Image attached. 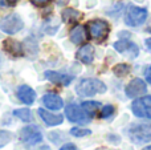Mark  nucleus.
Segmentation results:
<instances>
[{"label": "nucleus", "instance_id": "1", "mask_svg": "<svg viewBox=\"0 0 151 150\" xmlns=\"http://www.w3.org/2000/svg\"><path fill=\"white\" fill-rule=\"evenodd\" d=\"M76 92L81 97H91L94 94L106 92V85L97 79H83L76 87Z\"/></svg>", "mask_w": 151, "mask_h": 150}, {"label": "nucleus", "instance_id": "2", "mask_svg": "<svg viewBox=\"0 0 151 150\" xmlns=\"http://www.w3.org/2000/svg\"><path fill=\"white\" fill-rule=\"evenodd\" d=\"M129 138L134 144L151 142V124H134L127 129Z\"/></svg>", "mask_w": 151, "mask_h": 150}, {"label": "nucleus", "instance_id": "3", "mask_svg": "<svg viewBox=\"0 0 151 150\" xmlns=\"http://www.w3.org/2000/svg\"><path fill=\"white\" fill-rule=\"evenodd\" d=\"M147 11L137 5H129L125 13V23L129 27H139L146 21Z\"/></svg>", "mask_w": 151, "mask_h": 150}, {"label": "nucleus", "instance_id": "4", "mask_svg": "<svg viewBox=\"0 0 151 150\" xmlns=\"http://www.w3.org/2000/svg\"><path fill=\"white\" fill-rule=\"evenodd\" d=\"M24 27V23L21 20V17L17 13H11V15L5 16L0 20V29L4 33L8 35H15L19 31H21Z\"/></svg>", "mask_w": 151, "mask_h": 150}, {"label": "nucleus", "instance_id": "5", "mask_svg": "<svg viewBox=\"0 0 151 150\" xmlns=\"http://www.w3.org/2000/svg\"><path fill=\"white\" fill-rule=\"evenodd\" d=\"M133 113L139 118L151 120V96H145L135 100L131 105Z\"/></svg>", "mask_w": 151, "mask_h": 150}, {"label": "nucleus", "instance_id": "6", "mask_svg": "<svg viewBox=\"0 0 151 150\" xmlns=\"http://www.w3.org/2000/svg\"><path fill=\"white\" fill-rule=\"evenodd\" d=\"M88 29H89V35L91 39L102 41L104 39H106V36L109 35V24L104 20H93L88 24Z\"/></svg>", "mask_w": 151, "mask_h": 150}, {"label": "nucleus", "instance_id": "7", "mask_svg": "<svg viewBox=\"0 0 151 150\" xmlns=\"http://www.w3.org/2000/svg\"><path fill=\"white\" fill-rule=\"evenodd\" d=\"M20 140L25 145H36V144H40L42 141L41 130L37 126H35V125H28V126L21 129Z\"/></svg>", "mask_w": 151, "mask_h": 150}, {"label": "nucleus", "instance_id": "8", "mask_svg": "<svg viewBox=\"0 0 151 150\" xmlns=\"http://www.w3.org/2000/svg\"><path fill=\"white\" fill-rule=\"evenodd\" d=\"M65 114L70 122H77V124H86L90 121V116L83 110L82 106L70 104L65 108Z\"/></svg>", "mask_w": 151, "mask_h": 150}, {"label": "nucleus", "instance_id": "9", "mask_svg": "<svg viewBox=\"0 0 151 150\" xmlns=\"http://www.w3.org/2000/svg\"><path fill=\"white\" fill-rule=\"evenodd\" d=\"M125 92H126V96L130 98L139 97V96L145 94V93L147 92L146 82L142 79H134V80H131V82L126 87Z\"/></svg>", "mask_w": 151, "mask_h": 150}, {"label": "nucleus", "instance_id": "10", "mask_svg": "<svg viewBox=\"0 0 151 150\" xmlns=\"http://www.w3.org/2000/svg\"><path fill=\"white\" fill-rule=\"evenodd\" d=\"M114 48L119 53H126L129 57H137L139 53V49L134 43L127 41V40H121L114 44Z\"/></svg>", "mask_w": 151, "mask_h": 150}, {"label": "nucleus", "instance_id": "11", "mask_svg": "<svg viewBox=\"0 0 151 150\" xmlns=\"http://www.w3.org/2000/svg\"><path fill=\"white\" fill-rule=\"evenodd\" d=\"M37 113L40 114L42 121L47 125H49V126H57V125H60L61 122L64 121V117L61 116V114H52L50 112L45 110V109H41V108L37 110Z\"/></svg>", "mask_w": 151, "mask_h": 150}, {"label": "nucleus", "instance_id": "12", "mask_svg": "<svg viewBox=\"0 0 151 150\" xmlns=\"http://www.w3.org/2000/svg\"><path fill=\"white\" fill-rule=\"evenodd\" d=\"M42 104L50 110H58L64 106V101L60 96L53 94V93H48L42 97Z\"/></svg>", "mask_w": 151, "mask_h": 150}, {"label": "nucleus", "instance_id": "13", "mask_svg": "<svg viewBox=\"0 0 151 150\" xmlns=\"http://www.w3.org/2000/svg\"><path fill=\"white\" fill-rule=\"evenodd\" d=\"M45 77L49 81L55 82V84H60V85H69L73 81V76L69 74H63L58 72H53V71H47L45 72Z\"/></svg>", "mask_w": 151, "mask_h": 150}, {"label": "nucleus", "instance_id": "14", "mask_svg": "<svg viewBox=\"0 0 151 150\" xmlns=\"http://www.w3.org/2000/svg\"><path fill=\"white\" fill-rule=\"evenodd\" d=\"M17 97L20 98L24 104L31 105V104H33L35 98H36V93H35V90L32 89L31 87H28V85H21L17 89Z\"/></svg>", "mask_w": 151, "mask_h": 150}, {"label": "nucleus", "instance_id": "15", "mask_svg": "<svg viewBox=\"0 0 151 150\" xmlns=\"http://www.w3.org/2000/svg\"><path fill=\"white\" fill-rule=\"evenodd\" d=\"M77 58L83 64H91L94 58V48L90 44L81 47L77 52Z\"/></svg>", "mask_w": 151, "mask_h": 150}, {"label": "nucleus", "instance_id": "16", "mask_svg": "<svg viewBox=\"0 0 151 150\" xmlns=\"http://www.w3.org/2000/svg\"><path fill=\"white\" fill-rule=\"evenodd\" d=\"M86 29L82 25H76L70 31V40L74 44H82L86 40Z\"/></svg>", "mask_w": 151, "mask_h": 150}, {"label": "nucleus", "instance_id": "17", "mask_svg": "<svg viewBox=\"0 0 151 150\" xmlns=\"http://www.w3.org/2000/svg\"><path fill=\"white\" fill-rule=\"evenodd\" d=\"M4 47L7 49L8 53H12V55H21V45L20 43L15 41V40H7L4 43Z\"/></svg>", "mask_w": 151, "mask_h": 150}, {"label": "nucleus", "instance_id": "18", "mask_svg": "<svg viewBox=\"0 0 151 150\" xmlns=\"http://www.w3.org/2000/svg\"><path fill=\"white\" fill-rule=\"evenodd\" d=\"M99 106H101V105H99V102H97V101H86V102L82 104L83 110H85L90 117L94 116V114L98 112Z\"/></svg>", "mask_w": 151, "mask_h": 150}, {"label": "nucleus", "instance_id": "19", "mask_svg": "<svg viewBox=\"0 0 151 150\" xmlns=\"http://www.w3.org/2000/svg\"><path fill=\"white\" fill-rule=\"evenodd\" d=\"M13 114H15L17 118H20L21 121H31L32 120V113L29 109H16L15 112H13Z\"/></svg>", "mask_w": 151, "mask_h": 150}, {"label": "nucleus", "instance_id": "20", "mask_svg": "<svg viewBox=\"0 0 151 150\" xmlns=\"http://www.w3.org/2000/svg\"><path fill=\"white\" fill-rule=\"evenodd\" d=\"M80 17V12L74 9H65L63 12V19L66 21V23H70V21H76Z\"/></svg>", "mask_w": 151, "mask_h": 150}, {"label": "nucleus", "instance_id": "21", "mask_svg": "<svg viewBox=\"0 0 151 150\" xmlns=\"http://www.w3.org/2000/svg\"><path fill=\"white\" fill-rule=\"evenodd\" d=\"M12 140V134L7 130H0V148H4L5 145L11 142Z\"/></svg>", "mask_w": 151, "mask_h": 150}, {"label": "nucleus", "instance_id": "22", "mask_svg": "<svg viewBox=\"0 0 151 150\" xmlns=\"http://www.w3.org/2000/svg\"><path fill=\"white\" fill-rule=\"evenodd\" d=\"M130 71V66L129 65H125V64H121V65H117L114 68V73L117 76H126Z\"/></svg>", "mask_w": 151, "mask_h": 150}, {"label": "nucleus", "instance_id": "23", "mask_svg": "<svg viewBox=\"0 0 151 150\" xmlns=\"http://www.w3.org/2000/svg\"><path fill=\"white\" fill-rule=\"evenodd\" d=\"M70 133L76 137H85V136H89L90 134V130L89 129H82V128H73L70 130Z\"/></svg>", "mask_w": 151, "mask_h": 150}, {"label": "nucleus", "instance_id": "24", "mask_svg": "<svg viewBox=\"0 0 151 150\" xmlns=\"http://www.w3.org/2000/svg\"><path fill=\"white\" fill-rule=\"evenodd\" d=\"M114 113V108L111 105H106L102 108V112H101V117L102 118H109L111 114Z\"/></svg>", "mask_w": 151, "mask_h": 150}, {"label": "nucleus", "instance_id": "25", "mask_svg": "<svg viewBox=\"0 0 151 150\" xmlns=\"http://www.w3.org/2000/svg\"><path fill=\"white\" fill-rule=\"evenodd\" d=\"M60 150H78L76 146L73 145V144H66V145H64L63 148H61Z\"/></svg>", "mask_w": 151, "mask_h": 150}, {"label": "nucleus", "instance_id": "26", "mask_svg": "<svg viewBox=\"0 0 151 150\" xmlns=\"http://www.w3.org/2000/svg\"><path fill=\"white\" fill-rule=\"evenodd\" d=\"M146 80H147V82L151 84V65L146 69Z\"/></svg>", "mask_w": 151, "mask_h": 150}, {"label": "nucleus", "instance_id": "27", "mask_svg": "<svg viewBox=\"0 0 151 150\" xmlns=\"http://www.w3.org/2000/svg\"><path fill=\"white\" fill-rule=\"evenodd\" d=\"M48 1H49V0H32V3L36 5H44V4H47Z\"/></svg>", "mask_w": 151, "mask_h": 150}, {"label": "nucleus", "instance_id": "28", "mask_svg": "<svg viewBox=\"0 0 151 150\" xmlns=\"http://www.w3.org/2000/svg\"><path fill=\"white\" fill-rule=\"evenodd\" d=\"M5 4H9V5H15L17 3V0H4Z\"/></svg>", "mask_w": 151, "mask_h": 150}, {"label": "nucleus", "instance_id": "29", "mask_svg": "<svg viewBox=\"0 0 151 150\" xmlns=\"http://www.w3.org/2000/svg\"><path fill=\"white\" fill-rule=\"evenodd\" d=\"M146 47H147V49H149V50H151V39L146 40Z\"/></svg>", "mask_w": 151, "mask_h": 150}, {"label": "nucleus", "instance_id": "30", "mask_svg": "<svg viewBox=\"0 0 151 150\" xmlns=\"http://www.w3.org/2000/svg\"><path fill=\"white\" fill-rule=\"evenodd\" d=\"M56 3H57V4H60V5H63V4H66V3H68V0H56Z\"/></svg>", "mask_w": 151, "mask_h": 150}, {"label": "nucleus", "instance_id": "31", "mask_svg": "<svg viewBox=\"0 0 151 150\" xmlns=\"http://www.w3.org/2000/svg\"><path fill=\"white\" fill-rule=\"evenodd\" d=\"M143 150H151V146H147V148H145Z\"/></svg>", "mask_w": 151, "mask_h": 150}]
</instances>
